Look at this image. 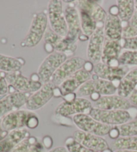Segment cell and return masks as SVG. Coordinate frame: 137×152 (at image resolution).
Instances as JSON below:
<instances>
[{
  "mask_svg": "<svg viewBox=\"0 0 137 152\" xmlns=\"http://www.w3.org/2000/svg\"><path fill=\"white\" fill-rule=\"evenodd\" d=\"M48 26V16L44 12H38L33 15L32 22L27 35L21 43L22 47L34 48L44 38Z\"/></svg>",
  "mask_w": 137,
  "mask_h": 152,
  "instance_id": "1",
  "label": "cell"
},
{
  "mask_svg": "<svg viewBox=\"0 0 137 152\" xmlns=\"http://www.w3.org/2000/svg\"><path fill=\"white\" fill-rule=\"evenodd\" d=\"M128 110H104L93 107L89 115L102 124L110 126H119L130 121L133 115Z\"/></svg>",
  "mask_w": 137,
  "mask_h": 152,
  "instance_id": "2",
  "label": "cell"
},
{
  "mask_svg": "<svg viewBox=\"0 0 137 152\" xmlns=\"http://www.w3.org/2000/svg\"><path fill=\"white\" fill-rule=\"evenodd\" d=\"M48 19L50 28L61 37H66L68 26L66 21L62 2L60 0H52L48 6Z\"/></svg>",
  "mask_w": 137,
  "mask_h": 152,
  "instance_id": "3",
  "label": "cell"
},
{
  "mask_svg": "<svg viewBox=\"0 0 137 152\" xmlns=\"http://www.w3.org/2000/svg\"><path fill=\"white\" fill-rule=\"evenodd\" d=\"M67 57L64 53L54 51L44 60L38 70V75L42 85L51 81L54 73L67 60Z\"/></svg>",
  "mask_w": 137,
  "mask_h": 152,
  "instance_id": "4",
  "label": "cell"
},
{
  "mask_svg": "<svg viewBox=\"0 0 137 152\" xmlns=\"http://www.w3.org/2000/svg\"><path fill=\"white\" fill-rule=\"evenodd\" d=\"M73 121L79 129L98 136L109 135L112 126L98 121L88 114H79L73 117Z\"/></svg>",
  "mask_w": 137,
  "mask_h": 152,
  "instance_id": "5",
  "label": "cell"
},
{
  "mask_svg": "<svg viewBox=\"0 0 137 152\" xmlns=\"http://www.w3.org/2000/svg\"><path fill=\"white\" fill-rule=\"evenodd\" d=\"M117 91V88L110 81L98 78L96 80L90 79L82 85L77 91L79 97L90 96L93 93H98L102 96L111 95Z\"/></svg>",
  "mask_w": 137,
  "mask_h": 152,
  "instance_id": "6",
  "label": "cell"
},
{
  "mask_svg": "<svg viewBox=\"0 0 137 152\" xmlns=\"http://www.w3.org/2000/svg\"><path fill=\"white\" fill-rule=\"evenodd\" d=\"M86 62L84 58L79 56L72 57L67 59L54 73L51 82L56 86H60L63 82L71 76L83 69Z\"/></svg>",
  "mask_w": 137,
  "mask_h": 152,
  "instance_id": "7",
  "label": "cell"
},
{
  "mask_svg": "<svg viewBox=\"0 0 137 152\" xmlns=\"http://www.w3.org/2000/svg\"><path fill=\"white\" fill-rule=\"evenodd\" d=\"M92 109L93 106L89 100L84 97H77L71 103L62 102L56 107V114L64 117L79 114L89 115Z\"/></svg>",
  "mask_w": 137,
  "mask_h": 152,
  "instance_id": "8",
  "label": "cell"
},
{
  "mask_svg": "<svg viewBox=\"0 0 137 152\" xmlns=\"http://www.w3.org/2000/svg\"><path fill=\"white\" fill-rule=\"evenodd\" d=\"M75 1L68 4L64 10V15L68 26V34L66 36L68 40L77 42L82 34L81 29L80 18Z\"/></svg>",
  "mask_w": 137,
  "mask_h": 152,
  "instance_id": "9",
  "label": "cell"
},
{
  "mask_svg": "<svg viewBox=\"0 0 137 152\" xmlns=\"http://www.w3.org/2000/svg\"><path fill=\"white\" fill-rule=\"evenodd\" d=\"M31 93L15 91L0 100V119L26 105Z\"/></svg>",
  "mask_w": 137,
  "mask_h": 152,
  "instance_id": "10",
  "label": "cell"
},
{
  "mask_svg": "<svg viewBox=\"0 0 137 152\" xmlns=\"http://www.w3.org/2000/svg\"><path fill=\"white\" fill-rule=\"evenodd\" d=\"M56 86L53 83L43 84L38 91L31 94L26 104L27 110L34 111L43 107L54 96V91Z\"/></svg>",
  "mask_w": 137,
  "mask_h": 152,
  "instance_id": "11",
  "label": "cell"
},
{
  "mask_svg": "<svg viewBox=\"0 0 137 152\" xmlns=\"http://www.w3.org/2000/svg\"><path fill=\"white\" fill-rule=\"evenodd\" d=\"M5 77L7 83L18 92L34 93L42 86L40 82H34L30 78L23 76L20 71L5 73Z\"/></svg>",
  "mask_w": 137,
  "mask_h": 152,
  "instance_id": "12",
  "label": "cell"
},
{
  "mask_svg": "<svg viewBox=\"0 0 137 152\" xmlns=\"http://www.w3.org/2000/svg\"><path fill=\"white\" fill-rule=\"evenodd\" d=\"M34 114H35L34 111L25 109H19L10 113L2 119L1 129L5 132H10L25 128L28 118Z\"/></svg>",
  "mask_w": 137,
  "mask_h": 152,
  "instance_id": "13",
  "label": "cell"
},
{
  "mask_svg": "<svg viewBox=\"0 0 137 152\" xmlns=\"http://www.w3.org/2000/svg\"><path fill=\"white\" fill-rule=\"evenodd\" d=\"M105 39L104 27H97L95 32L90 37L87 47V56L90 62L95 64L101 62Z\"/></svg>",
  "mask_w": 137,
  "mask_h": 152,
  "instance_id": "14",
  "label": "cell"
},
{
  "mask_svg": "<svg viewBox=\"0 0 137 152\" xmlns=\"http://www.w3.org/2000/svg\"><path fill=\"white\" fill-rule=\"evenodd\" d=\"M128 70L129 69L127 66L120 65L119 66L114 67L101 62L94 64L93 72L101 79L112 83L122 80L129 72Z\"/></svg>",
  "mask_w": 137,
  "mask_h": 152,
  "instance_id": "15",
  "label": "cell"
},
{
  "mask_svg": "<svg viewBox=\"0 0 137 152\" xmlns=\"http://www.w3.org/2000/svg\"><path fill=\"white\" fill-rule=\"evenodd\" d=\"M73 137L81 145L94 151L102 152L109 148L107 141L101 136L78 130L74 133Z\"/></svg>",
  "mask_w": 137,
  "mask_h": 152,
  "instance_id": "16",
  "label": "cell"
},
{
  "mask_svg": "<svg viewBox=\"0 0 137 152\" xmlns=\"http://www.w3.org/2000/svg\"><path fill=\"white\" fill-rule=\"evenodd\" d=\"M122 49L120 40H110L106 38L102 49L101 62L110 66L117 67L120 66L118 58L121 54Z\"/></svg>",
  "mask_w": 137,
  "mask_h": 152,
  "instance_id": "17",
  "label": "cell"
},
{
  "mask_svg": "<svg viewBox=\"0 0 137 152\" xmlns=\"http://www.w3.org/2000/svg\"><path fill=\"white\" fill-rule=\"evenodd\" d=\"M91 77V73L87 72L84 69L78 70L59 86L62 96L68 94L74 93L76 90L80 88L83 84L90 80Z\"/></svg>",
  "mask_w": 137,
  "mask_h": 152,
  "instance_id": "18",
  "label": "cell"
},
{
  "mask_svg": "<svg viewBox=\"0 0 137 152\" xmlns=\"http://www.w3.org/2000/svg\"><path fill=\"white\" fill-rule=\"evenodd\" d=\"M95 107L104 110H128L131 108V103L128 99L118 95L101 96L95 102Z\"/></svg>",
  "mask_w": 137,
  "mask_h": 152,
  "instance_id": "19",
  "label": "cell"
},
{
  "mask_svg": "<svg viewBox=\"0 0 137 152\" xmlns=\"http://www.w3.org/2000/svg\"><path fill=\"white\" fill-rule=\"evenodd\" d=\"M98 1H88V0H80L76 1V7L78 10L86 12L97 22L104 23L107 17V14Z\"/></svg>",
  "mask_w": 137,
  "mask_h": 152,
  "instance_id": "20",
  "label": "cell"
},
{
  "mask_svg": "<svg viewBox=\"0 0 137 152\" xmlns=\"http://www.w3.org/2000/svg\"><path fill=\"white\" fill-rule=\"evenodd\" d=\"M30 137L26 127L10 132L0 140V152H10L25 139Z\"/></svg>",
  "mask_w": 137,
  "mask_h": 152,
  "instance_id": "21",
  "label": "cell"
},
{
  "mask_svg": "<svg viewBox=\"0 0 137 152\" xmlns=\"http://www.w3.org/2000/svg\"><path fill=\"white\" fill-rule=\"evenodd\" d=\"M122 21L118 15H107L104 22V32L106 38L110 40H120L122 38Z\"/></svg>",
  "mask_w": 137,
  "mask_h": 152,
  "instance_id": "22",
  "label": "cell"
},
{
  "mask_svg": "<svg viewBox=\"0 0 137 152\" xmlns=\"http://www.w3.org/2000/svg\"><path fill=\"white\" fill-rule=\"evenodd\" d=\"M137 86V68L129 71L122 80L117 88L118 95L124 98L129 97Z\"/></svg>",
  "mask_w": 137,
  "mask_h": 152,
  "instance_id": "23",
  "label": "cell"
},
{
  "mask_svg": "<svg viewBox=\"0 0 137 152\" xmlns=\"http://www.w3.org/2000/svg\"><path fill=\"white\" fill-rule=\"evenodd\" d=\"M25 61L22 58H15L14 57L0 54V70L8 72L20 71Z\"/></svg>",
  "mask_w": 137,
  "mask_h": 152,
  "instance_id": "24",
  "label": "cell"
},
{
  "mask_svg": "<svg viewBox=\"0 0 137 152\" xmlns=\"http://www.w3.org/2000/svg\"><path fill=\"white\" fill-rule=\"evenodd\" d=\"M135 1L133 0H118V16L122 22H128L131 19L135 11Z\"/></svg>",
  "mask_w": 137,
  "mask_h": 152,
  "instance_id": "25",
  "label": "cell"
},
{
  "mask_svg": "<svg viewBox=\"0 0 137 152\" xmlns=\"http://www.w3.org/2000/svg\"><path fill=\"white\" fill-rule=\"evenodd\" d=\"M115 150H130L137 151V136L119 137L112 143Z\"/></svg>",
  "mask_w": 137,
  "mask_h": 152,
  "instance_id": "26",
  "label": "cell"
},
{
  "mask_svg": "<svg viewBox=\"0 0 137 152\" xmlns=\"http://www.w3.org/2000/svg\"><path fill=\"white\" fill-rule=\"evenodd\" d=\"M80 14L82 32L88 37L93 34L97 28V22L86 12L78 10Z\"/></svg>",
  "mask_w": 137,
  "mask_h": 152,
  "instance_id": "27",
  "label": "cell"
},
{
  "mask_svg": "<svg viewBox=\"0 0 137 152\" xmlns=\"http://www.w3.org/2000/svg\"><path fill=\"white\" fill-rule=\"evenodd\" d=\"M122 24V38H128L137 36V4L135 6V11L131 19L128 22Z\"/></svg>",
  "mask_w": 137,
  "mask_h": 152,
  "instance_id": "28",
  "label": "cell"
},
{
  "mask_svg": "<svg viewBox=\"0 0 137 152\" xmlns=\"http://www.w3.org/2000/svg\"><path fill=\"white\" fill-rule=\"evenodd\" d=\"M117 127L119 129L120 137L137 136V117Z\"/></svg>",
  "mask_w": 137,
  "mask_h": 152,
  "instance_id": "29",
  "label": "cell"
},
{
  "mask_svg": "<svg viewBox=\"0 0 137 152\" xmlns=\"http://www.w3.org/2000/svg\"><path fill=\"white\" fill-rule=\"evenodd\" d=\"M118 61L121 66H137V51L126 50L121 52Z\"/></svg>",
  "mask_w": 137,
  "mask_h": 152,
  "instance_id": "30",
  "label": "cell"
},
{
  "mask_svg": "<svg viewBox=\"0 0 137 152\" xmlns=\"http://www.w3.org/2000/svg\"><path fill=\"white\" fill-rule=\"evenodd\" d=\"M66 147L69 152H98L88 149L77 142L73 137H70L66 140Z\"/></svg>",
  "mask_w": 137,
  "mask_h": 152,
  "instance_id": "31",
  "label": "cell"
},
{
  "mask_svg": "<svg viewBox=\"0 0 137 152\" xmlns=\"http://www.w3.org/2000/svg\"><path fill=\"white\" fill-rule=\"evenodd\" d=\"M38 142L37 139L33 136H30L23 140L10 152H29L31 147Z\"/></svg>",
  "mask_w": 137,
  "mask_h": 152,
  "instance_id": "32",
  "label": "cell"
},
{
  "mask_svg": "<svg viewBox=\"0 0 137 152\" xmlns=\"http://www.w3.org/2000/svg\"><path fill=\"white\" fill-rule=\"evenodd\" d=\"M60 38H61V36H60L56 32H54L51 29V28H47L44 36L45 42L46 44H50L53 47L56 45V43L60 40Z\"/></svg>",
  "mask_w": 137,
  "mask_h": 152,
  "instance_id": "33",
  "label": "cell"
},
{
  "mask_svg": "<svg viewBox=\"0 0 137 152\" xmlns=\"http://www.w3.org/2000/svg\"><path fill=\"white\" fill-rule=\"evenodd\" d=\"M120 42L122 48L137 51V36L128 38H122Z\"/></svg>",
  "mask_w": 137,
  "mask_h": 152,
  "instance_id": "34",
  "label": "cell"
},
{
  "mask_svg": "<svg viewBox=\"0 0 137 152\" xmlns=\"http://www.w3.org/2000/svg\"><path fill=\"white\" fill-rule=\"evenodd\" d=\"M8 83L5 77V73L0 71V95H6L8 91Z\"/></svg>",
  "mask_w": 137,
  "mask_h": 152,
  "instance_id": "35",
  "label": "cell"
},
{
  "mask_svg": "<svg viewBox=\"0 0 137 152\" xmlns=\"http://www.w3.org/2000/svg\"><path fill=\"white\" fill-rule=\"evenodd\" d=\"M39 124V119L37 115L35 113L31 115L28 118L26 124V127L29 129H35L38 126Z\"/></svg>",
  "mask_w": 137,
  "mask_h": 152,
  "instance_id": "36",
  "label": "cell"
},
{
  "mask_svg": "<svg viewBox=\"0 0 137 152\" xmlns=\"http://www.w3.org/2000/svg\"><path fill=\"white\" fill-rule=\"evenodd\" d=\"M109 135L110 138L114 139V140H117V139L119 137H120V132H119V129H118L117 126L112 127V129L110 131Z\"/></svg>",
  "mask_w": 137,
  "mask_h": 152,
  "instance_id": "37",
  "label": "cell"
},
{
  "mask_svg": "<svg viewBox=\"0 0 137 152\" xmlns=\"http://www.w3.org/2000/svg\"><path fill=\"white\" fill-rule=\"evenodd\" d=\"M42 142H43V145L47 149H50L53 145V140L50 136H45L43 138Z\"/></svg>",
  "mask_w": 137,
  "mask_h": 152,
  "instance_id": "38",
  "label": "cell"
},
{
  "mask_svg": "<svg viewBox=\"0 0 137 152\" xmlns=\"http://www.w3.org/2000/svg\"><path fill=\"white\" fill-rule=\"evenodd\" d=\"M44 149V145L41 143L37 142L30 149L29 152H42Z\"/></svg>",
  "mask_w": 137,
  "mask_h": 152,
  "instance_id": "39",
  "label": "cell"
},
{
  "mask_svg": "<svg viewBox=\"0 0 137 152\" xmlns=\"http://www.w3.org/2000/svg\"><path fill=\"white\" fill-rule=\"evenodd\" d=\"M62 97L64 99V101H66L68 103H71V102L74 101L76 98H77L76 97V94L75 93L68 94V95L63 96Z\"/></svg>",
  "mask_w": 137,
  "mask_h": 152,
  "instance_id": "40",
  "label": "cell"
},
{
  "mask_svg": "<svg viewBox=\"0 0 137 152\" xmlns=\"http://www.w3.org/2000/svg\"><path fill=\"white\" fill-rule=\"evenodd\" d=\"M128 100L130 103H133L134 106L137 107V91H133V93L128 97Z\"/></svg>",
  "mask_w": 137,
  "mask_h": 152,
  "instance_id": "41",
  "label": "cell"
},
{
  "mask_svg": "<svg viewBox=\"0 0 137 152\" xmlns=\"http://www.w3.org/2000/svg\"><path fill=\"white\" fill-rule=\"evenodd\" d=\"M83 69L85 70H86L87 72H91L92 71H93L94 64L93 62H91L90 61H86L85 64H84V66L83 67Z\"/></svg>",
  "mask_w": 137,
  "mask_h": 152,
  "instance_id": "42",
  "label": "cell"
},
{
  "mask_svg": "<svg viewBox=\"0 0 137 152\" xmlns=\"http://www.w3.org/2000/svg\"><path fill=\"white\" fill-rule=\"evenodd\" d=\"M48 152H69V151H68L66 147L59 146L50 149Z\"/></svg>",
  "mask_w": 137,
  "mask_h": 152,
  "instance_id": "43",
  "label": "cell"
},
{
  "mask_svg": "<svg viewBox=\"0 0 137 152\" xmlns=\"http://www.w3.org/2000/svg\"><path fill=\"white\" fill-rule=\"evenodd\" d=\"M110 14L114 15H118V8L117 6H113L110 7L109 10Z\"/></svg>",
  "mask_w": 137,
  "mask_h": 152,
  "instance_id": "44",
  "label": "cell"
},
{
  "mask_svg": "<svg viewBox=\"0 0 137 152\" xmlns=\"http://www.w3.org/2000/svg\"><path fill=\"white\" fill-rule=\"evenodd\" d=\"M44 48H45V50L46 51V52H48V53H53L54 52V47L52 46V45L49 44H45V46H44Z\"/></svg>",
  "mask_w": 137,
  "mask_h": 152,
  "instance_id": "45",
  "label": "cell"
},
{
  "mask_svg": "<svg viewBox=\"0 0 137 152\" xmlns=\"http://www.w3.org/2000/svg\"><path fill=\"white\" fill-rule=\"evenodd\" d=\"M30 79L33 80L34 82H40V78H39L38 73H34V74L31 75L30 77Z\"/></svg>",
  "mask_w": 137,
  "mask_h": 152,
  "instance_id": "46",
  "label": "cell"
},
{
  "mask_svg": "<svg viewBox=\"0 0 137 152\" xmlns=\"http://www.w3.org/2000/svg\"><path fill=\"white\" fill-rule=\"evenodd\" d=\"M101 95L98 93H93L90 95V98L93 101L96 102L100 98H101Z\"/></svg>",
  "mask_w": 137,
  "mask_h": 152,
  "instance_id": "47",
  "label": "cell"
},
{
  "mask_svg": "<svg viewBox=\"0 0 137 152\" xmlns=\"http://www.w3.org/2000/svg\"><path fill=\"white\" fill-rule=\"evenodd\" d=\"M89 38L90 37H88V36H87L86 35L82 33V34L80 36V37H79L78 40H80V41H86V40H89Z\"/></svg>",
  "mask_w": 137,
  "mask_h": 152,
  "instance_id": "48",
  "label": "cell"
},
{
  "mask_svg": "<svg viewBox=\"0 0 137 152\" xmlns=\"http://www.w3.org/2000/svg\"><path fill=\"white\" fill-rule=\"evenodd\" d=\"M114 152H137L136 151H130V150H115Z\"/></svg>",
  "mask_w": 137,
  "mask_h": 152,
  "instance_id": "49",
  "label": "cell"
},
{
  "mask_svg": "<svg viewBox=\"0 0 137 152\" xmlns=\"http://www.w3.org/2000/svg\"><path fill=\"white\" fill-rule=\"evenodd\" d=\"M102 152H113V151L110 148H109V149H105V150H104V151H102Z\"/></svg>",
  "mask_w": 137,
  "mask_h": 152,
  "instance_id": "50",
  "label": "cell"
},
{
  "mask_svg": "<svg viewBox=\"0 0 137 152\" xmlns=\"http://www.w3.org/2000/svg\"><path fill=\"white\" fill-rule=\"evenodd\" d=\"M2 139H3V138H2V137H1V133H0V140H2Z\"/></svg>",
  "mask_w": 137,
  "mask_h": 152,
  "instance_id": "51",
  "label": "cell"
}]
</instances>
